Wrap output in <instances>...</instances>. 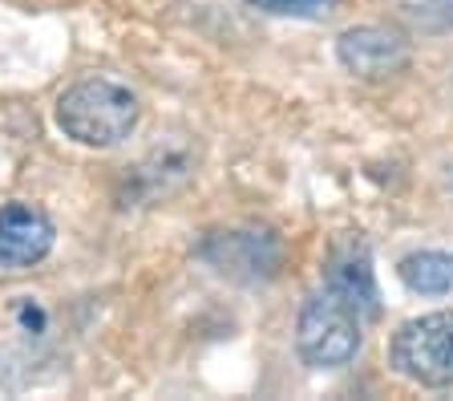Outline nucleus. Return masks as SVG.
<instances>
[{
	"label": "nucleus",
	"mask_w": 453,
	"mask_h": 401,
	"mask_svg": "<svg viewBox=\"0 0 453 401\" xmlns=\"http://www.w3.org/2000/svg\"><path fill=\"white\" fill-rule=\"evenodd\" d=\"M138 94L122 81H113V77H85L57 97L61 134L81 146H94V150L126 143L138 126Z\"/></svg>",
	"instance_id": "1"
},
{
	"label": "nucleus",
	"mask_w": 453,
	"mask_h": 401,
	"mask_svg": "<svg viewBox=\"0 0 453 401\" xmlns=\"http://www.w3.org/2000/svg\"><path fill=\"white\" fill-rule=\"evenodd\" d=\"M365 320L368 316L349 297H340L336 288L324 284L300 308V325H296V349H300L303 365H311V369H344L360 353Z\"/></svg>",
	"instance_id": "2"
},
{
	"label": "nucleus",
	"mask_w": 453,
	"mask_h": 401,
	"mask_svg": "<svg viewBox=\"0 0 453 401\" xmlns=\"http://www.w3.org/2000/svg\"><path fill=\"white\" fill-rule=\"evenodd\" d=\"M393 369L425 389L453 385V312H429L396 328Z\"/></svg>",
	"instance_id": "3"
},
{
	"label": "nucleus",
	"mask_w": 453,
	"mask_h": 401,
	"mask_svg": "<svg viewBox=\"0 0 453 401\" xmlns=\"http://www.w3.org/2000/svg\"><path fill=\"white\" fill-rule=\"evenodd\" d=\"M336 58L360 81H385L409 66L413 49H409L405 33L393 25H357V29L340 33Z\"/></svg>",
	"instance_id": "4"
},
{
	"label": "nucleus",
	"mask_w": 453,
	"mask_h": 401,
	"mask_svg": "<svg viewBox=\"0 0 453 401\" xmlns=\"http://www.w3.org/2000/svg\"><path fill=\"white\" fill-rule=\"evenodd\" d=\"M53 251V220L33 203H9L0 211V272L33 267Z\"/></svg>",
	"instance_id": "5"
},
{
	"label": "nucleus",
	"mask_w": 453,
	"mask_h": 401,
	"mask_svg": "<svg viewBox=\"0 0 453 401\" xmlns=\"http://www.w3.org/2000/svg\"><path fill=\"white\" fill-rule=\"evenodd\" d=\"M324 284L336 288L340 297H349L360 312L372 320L380 312L377 300V280H372V259H368L365 243H340L328 256V272H324Z\"/></svg>",
	"instance_id": "6"
},
{
	"label": "nucleus",
	"mask_w": 453,
	"mask_h": 401,
	"mask_svg": "<svg viewBox=\"0 0 453 401\" xmlns=\"http://www.w3.org/2000/svg\"><path fill=\"white\" fill-rule=\"evenodd\" d=\"M396 272H401L409 292H421V297L453 292V256H445V251H413L401 259Z\"/></svg>",
	"instance_id": "7"
},
{
	"label": "nucleus",
	"mask_w": 453,
	"mask_h": 401,
	"mask_svg": "<svg viewBox=\"0 0 453 401\" xmlns=\"http://www.w3.org/2000/svg\"><path fill=\"white\" fill-rule=\"evenodd\" d=\"M396 9L425 33H453V0H396Z\"/></svg>",
	"instance_id": "8"
},
{
	"label": "nucleus",
	"mask_w": 453,
	"mask_h": 401,
	"mask_svg": "<svg viewBox=\"0 0 453 401\" xmlns=\"http://www.w3.org/2000/svg\"><path fill=\"white\" fill-rule=\"evenodd\" d=\"M247 4L275 12V17H324L336 9V0H247Z\"/></svg>",
	"instance_id": "9"
}]
</instances>
